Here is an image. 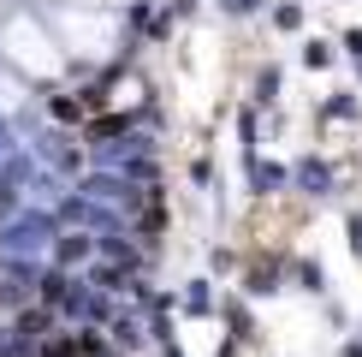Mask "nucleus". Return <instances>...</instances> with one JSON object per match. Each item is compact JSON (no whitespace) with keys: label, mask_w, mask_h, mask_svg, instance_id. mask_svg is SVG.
<instances>
[{"label":"nucleus","mask_w":362,"mask_h":357,"mask_svg":"<svg viewBox=\"0 0 362 357\" xmlns=\"http://www.w3.org/2000/svg\"><path fill=\"white\" fill-rule=\"evenodd\" d=\"M220 6H226V12H250L255 0H220Z\"/></svg>","instance_id":"obj_2"},{"label":"nucleus","mask_w":362,"mask_h":357,"mask_svg":"<svg viewBox=\"0 0 362 357\" xmlns=\"http://www.w3.org/2000/svg\"><path fill=\"white\" fill-rule=\"evenodd\" d=\"M89 250H95V244H89L83 232H71V238H59V268H71V262H89Z\"/></svg>","instance_id":"obj_1"}]
</instances>
